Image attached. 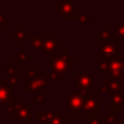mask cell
<instances>
[{
	"mask_svg": "<svg viewBox=\"0 0 124 124\" xmlns=\"http://www.w3.org/2000/svg\"><path fill=\"white\" fill-rule=\"evenodd\" d=\"M116 32H117V35L120 36V38H124V30H123V27H117V30H116Z\"/></svg>",
	"mask_w": 124,
	"mask_h": 124,
	"instance_id": "cell-1",
	"label": "cell"
}]
</instances>
